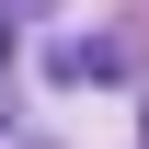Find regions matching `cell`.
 <instances>
[{"label": "cell", "mask_w": 149, "mask_h": 149, "mask_svg": "<svg viewBox=\"0 0 149 149\" xmlns=\"http://www.w3.org/2000/svg\"><path fill=\"white\" fill-rule=\"evenodd\" d=\"M0 57H12V12H0Z\"/></svg>", "instance_id": "cell-1"}]
</instances>
